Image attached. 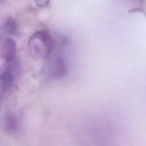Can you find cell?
<instances>
[{"instance_id":"52a82bcc","label":"cell","mask_w":146,"mask_h":146,"mask_svg":"<svg viewBox=\"0 0 146 146\" xmlns=\"http://www.w3.org/2000/svg\"><path fill=\"white\" fill-rule=\"evenodd\" d=\"M5 31L10 35H15L17 32L18 25L16 21L12 17L8 18L3 26Z\"/></svg>"},{"instance_id":"7a4b0ae2","label":"cell","mask_w":146,"mask_h":146,"mask_svg":"<svg viewBox=\"0 0 146 146\" xmlns=\"http://www.w3.org/2000/svg\"><path fill=\"white\" fill-rule=\"evenodd\" d=\"M52 39L47 30L35 32L30 38L28 47L30 54L34 58H41L47 56L51 51Z\"/></svg>"},{"instance_id":"ba28073f","label":"cell","mask_w":146,"mask_h":146,"mask_svg":"<svg viewBox=\"0 0 146 146\" xmlns=\"http://www.w3.org/2000/svg\"><path fill=\"white\" fill-rule=\"evenodd\" d=\"M36 3L37 4V5L39 7H44L46 6H47L48 5V3L49 2V1H35Z\"/></svg>"},{"instance_id":"9c48e42d","label":"cell","mask_w":146,"mask_h":146,"mask_svg":"<svg viewBox=\"0 0 146 146\" xmlns=\"http://www.w3.org/2000/svg\"><path fill=\"white\" fill-rule=\"evenodd\" d=\"M3 98V92L0 91V110H1V107H2Z\"/></svg>"},{"instance_id":"6da1fadb","label":"cell","mask_w":146,"mask_h":146,"mask_svg":"<svg viewBox=\"0 0 146 146\" xmlns=\"http://www.w3.org/2000/svg\"><path fill=\"white\" fill-rule=\"evenodd\" d=\"M79 146H117L114 132L109 128H92L83 132L78 139Z\"/></svg>"},{"instance_id":"3957f363","label":"cell","mask_w":146,"mask_h":146,"mask_svg":"<svg viewBox=\"0 0 146 146\" xmlns=\"http://www.w3.org/2000/svg\"><path fill=\"white\" fill-rule=\"evenodd\" d=\"M18 68L16 60L2 64L0 68V91L4 93L13 87Z\"/></svg>"},{"instance_id":"5b68a950","label":"cell","mask_w":146,"mask_h":146,"mask_svg":"<svg viewBox=\"0 0 146 146\" xmlns=\"http://www.w3.org/2000/svg\"><path fill=\"white\" fill-rule=\"evenodd\" d=\"M66 71L65 65L62 59L55 57L52 59L50 65V72L54 77L62 76Z\"/></svg>"},{"instance_id":"8992f818","label":"cell","mask_w":146,"mask_h":146,"mask_svg":"<svg viewBox=\"0 0 146 146\" xmlns=\"http://www.w3.org/2000/svg\"><path fill=\"white\" fill-rule=\"evenodd\" d=\"M6 130L10 133H15L18 130V122L17 117L13 113L7 114L4 121Z\"/></svg>"},{"instance_id":"277c9868","label":"cell","mask_w":146,"mask_h":146,"mask_svg":"<svg viewBox=\"0 0 146 146\" xmlns=\"http://www.w3.org/2000/svg\"><path fill=\"white\" fill-rule=\"evenodd\" d=\"M17 44L10 38L4 40L1 48V55L5 62H12L16 60Z\"/></svg>"}]
</instances>
